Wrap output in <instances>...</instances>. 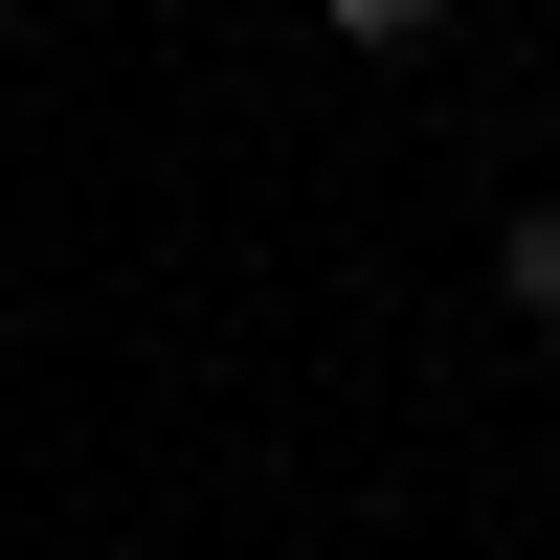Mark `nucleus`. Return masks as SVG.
<instances>
[{
	"label": "nucleus",
	"instance_id": "f03ea898",
	"mask_svg": "<svg viewBox=\"0 0 560 560\" xmlns=\"http://www.w3.org/2000/svg\"><path fill=\"white\" fill-rule=\"evenodd\" d=\"M314 23H337V45H427L448 0H314Z\"/></svg>",
	"mask_w": 560,
	"mask_h": 560
},
{
	"label": "nucleus",
	"instance_id": "f257e3e1",
	"mask_svg": "<svg viewBox=\"0 0 560 560\" xmlns=\"http://www.w3.org/2000/svg\"><path fill=\"white\" fill-rule=\"evenodd\" d=\"M493 292H516V314H560V202H516V224H493Z\"/></svg>",
	"mask_w": 560,
	"mask_h": 560
}]
</instances>
